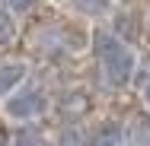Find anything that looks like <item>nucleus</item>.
I'll list each match as a JSON object with an SVG mask.
<instances>
[{"mask_svg": "<svg viewBox=\"0 0 150 146\" xmlns=\"http://www.w3.org/2000/svg\"><path fill=\"white\" fill-rule=\"evenodd\" d=\"M26 76H29V64L26 60H3L0 64V98L16 92L26 83Z\"/></svg>", "mask_w": 150, "mask_h": 146, "instance_id": "obj_3", "label": "nucleus"}, {"mask_svg": "<svg viewBox=\"0 0 150 146\" xmlns=\"http://www.w3.org/2000/svg\"><path fill=\"white\" fill-rule=\"evenodd\" d=\"M125 140H128V130H125V124L115 121V117L102 121L99 130H96V146H125Z\"/></svg>", "mask_w": 150, "mask_h": 146, "instance_id": "obj_4", "label": "nucleus"}, {"mask_svg": "<svg viewBox=\"0 0 150 146\" xmlns=\"http://www.w3.org/2000/svg\"><path fill=\"white\" fill-rule=\"evenodd\" d=\"M35 3H38V0H0V6L10 10L13 16H26V13H32Z\"/></svg>", "mask_w": 150, "mask_h": 146, "instance_id": "obj_7", "label": "nucleus"}, {"mask_svg": "<svg viewBox=\"0 0 150 146\" xmlns=\"http://www.w3.org/2000/svg\"><path fill=\"white\" fill-rule=\"evenodd\" d=\"M144 105H147V111H150V83L144 86Z\"/></svg>", "mask_w": 150, "mask_h": 146, "instance_id": "obj_10", "label": "nucleus"}, {"mask_svg": "<svg viewBox=\"0 0 150 146\" xmlns=\"http://www.w3.org/2000/svg\"><path fill=\"white\" fill-rule=\"evenodd\" d=\"M74 6H80L86 13H105L109 10V0H74Z\"/></svg>", "mask_w": 150, "mask_h": 146, "instance_id": "obj_9", "label": "nucleus"}, {"mask_svg": "<svg viewBox=\"0 0 150 146\" xmlns=\"http://www.w3.org/2000/svg\"><path fill=\"white\" fill-rule=\"evenodd\" d=\"M96 54H99V70H102V76H105L109 86L121 89V86H128V83L134 80L137 54H134V48H128L121 38L109 35V32L96 35Z\"/></svg>", "mask_w": 150, "mask_h": 146, "instance_id": "obj_1", "label": "nucleus"}, {"mask_svg": "<svg viewBox=\"0 0 150 146\" xmlns=\"http://www.w3.org/2000/svg\"><path fill=\"white\" fill-rule=\"evenodd\" d=\"M16 35H19L16 16H13L10 10H3V6H0V48H10V45L16 41Z\"/></svg>", "mask_w": 150, "mask_h": 146, "instance_id": "obj_5", "label": "nucleus"}, {"mask_svg": "<svg viewBox=\"0 0 150 146\" xmlns=\"http://www.w3.org/2000/svg\"><path fill=\"white\" fill-rule=\"evenodd\" d=\"M45 111H48V95L35 86H26V89L19 86L16 92H10L3 98V117H10L16 124H29L35 117H42Z\"/></svg>", "mask_w": 150, "mask_h": 146, "instance_id": "obj_2", "label": "nucleus"}, {"mask_svg": "<svg viewBox=\"0 0 150 146\" xmlns=\"http://www.w3.org/2000/svg\"><path fill=\"white\" fill-rule=\"evenodd\" d=\"M147 146H150V140H147Z\"/></svg>", "mask_w": 150, "mask_h": 146, "instance_id": "obj_11", "label": "nucleus"}, {"mask_svg": "<svg viewBox=\"0 0 150 146\" xmlns=\"http://www.w3.org/2000/svg\"><path fill=\"white\" fill-rule=\"evenodd\" d=\"M13 146H45V137L38 130H32V127H23V130H16Z\"/></svg>", "mask_w": 150, "mask_h": 146, "instance_id": "obj_6", "label": "nucleus"}, {"mask_svg": "<svg viewBox=\"0 0 150 146\" xmlns=\"http://www.w3.org/2000/svg\"><path fill=\"white\" fill-rule=\"evenodd\" d=\"M58 146H86V140H83V133L77 127H67V130H61Z\"/></svg>", "mask_w": 150, "mask_h": 146, "instance_id": "obj_8", "label": "nucleus"}]
</instances>
